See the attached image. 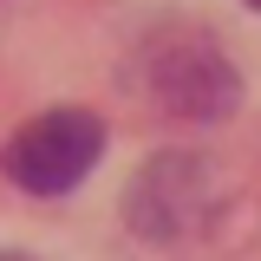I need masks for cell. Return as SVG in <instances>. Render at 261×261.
Masks as SVG:
<instances>
[{
  "label": "cell",
  "mask_w": 261,
  "mask_h": 261,
  "mask_svg": "<svg viewBox=\"0 0 261 261\" xmlns=\"http://www.w3.org/2000/svg\"><path fill=\"white\" fill-rule=\"evenodd\" d=\"M137 72H144L150 105H157L163 118H183V124H222L228 111L242 105V79H235L228 53L209 33H196V27L157 33L144 46Z\"/></svg>",
  "instance_id": "cell-1"
},
{
  "label": "cell",
  "mask_w": 261,
  "mask_h": 261,
  "mask_svg": "<svg viewBox=\"0 0 261 261\" xmlns=\"http://www.w3.org/2000/svg\"><path fill=\"white\" fill-rule=\"evenodd\" d=\"M98 157H105V124L92 111H46L13 130V144L0 150V170L27 196H65L92 176Z\"/></svg>",
  "instance_id": "cell-2"
},
{
  "label": "cell",
  "mask_w": 261,
  "mask_h": 261,
  "mask_svg": "<svg viewBox=\"0 0 261 261\" xmlns=\"http://www.w3.org/2000/svg\"><path fill=\"white\" fill-rule=\"evenodd\" d=\"M209 163L196 150H163L150 157L124 190V222L144 235V242H176L190 235L202 216H209Z\"/></svg>",
  "instance_id": "cell-3"
},
{
  "label": "cell",
  "mask_w": 261,
  "mask_h": 261,
  "mask_svg": "<svg viewBox=\"0 0 261 261\" xmlns=\"http://www.w3.org/2000/svg\"><path fill=\"white\" fill-rule=\"evenodd\" d=\"M0 261H33V255H20V248H7V255H0Z\"/></svg>",
  "instance_id": "cell-4"
},
{
  "label": "cell",
  "mask_w": 261,
  "mask_h": 261,
  "mask_svg": "<svg viewBox=\"0 0 261 261\" xmlns=\"http://www.w3.org/2000/svg\"><path fill=\"white\" fill-rule=\"evenodd\" d=\"M248 7H255V13H261V0H248Z\"/></svg>",
  "instance_id": "cell-5"
}]
</instances>
